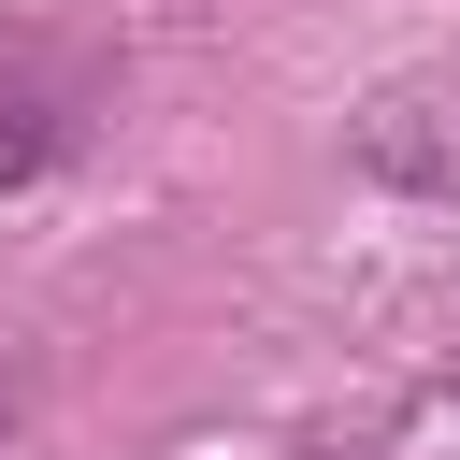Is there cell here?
I'll use <instances>...</instances> for the list:
<instances>
[{"instance_id": "cell-2", "label": "cell", "mask_w": 460, "mask_h": 460, "mask_svg": "<svg viewBox=\"0 0 460 460\" xmlns=\"http://www.w3.org/2000/svg\"><path fill=\"white\" fill-rule=\"evenodd\" d=\"M72 144H86V101H72L58 72H29V58H0V201L43 187Z\"/></svg>"}, {"instance_id": "cell-1", "label": "cell", "mask_w": 460, "mask_h": 460, "mask_svg": "<svg viewBox=\"0 0 460 460\" xmlns=\"http://www.w3.org/2000/svg\"><path fill=\"white\" fill-rule=\"evenodd\" d=\"M345 158H359L374 187H402V201H460V43L417 58V72H388V86L345 115Z\"/></svg>"}]
</instances>
